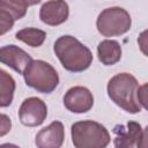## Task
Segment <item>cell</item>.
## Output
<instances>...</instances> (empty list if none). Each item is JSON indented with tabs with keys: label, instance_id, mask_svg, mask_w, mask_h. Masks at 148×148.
Here are the masks:
<instances>
[{
	"label": "cell",
	"instance_id": "9c48e42d",
	"mask_svg": "<svg viewBox=\"0 0 148 148\" xmlns=\"http://www.w3.org/2000/svg\"><path fill=\"white\" fill-rule=\"evenodd\" d=\"M0 61L18 74H23L32 58L16 45H6L0 50Z\"/></svg>",
	"mask_w": 148,
	"mask_h": 148
},
{
	"label": "cell",
	"instance_id": "4fadbf2b",
	"mask_svg": "<svg viewBox=\"0 0 148 148\" xmlns=\"http://www.w3.org/2000/svg\"><path fill=\"white\" fill-rule=\"evenodd\" d=\"M15 91L14 79L5 71H0V106L7 108L12 104Z\"/></svg>",
	"mask_w": 148,
	"mask_h": 148
},
{
	"label": "cell",
	"instance_id": "44dd1931",
	"mask_svg": "<svg viewBox=\"0 0 148 148\" xmlns=\"http://www.w3.org/2000/svg\"><path fill=\"white\" fill-rule=\"evenodd\" d=\"M138 148H148V125L145 130H142V135L138 142Z\"/></svg>",
	"mask_w": 148,
	"mask_h": 148
},
{
	"label": "cell",
	"instance_id": "ffe728a7",
	"mask_svg": "<svg viewBox=\"0 0 148 148\" xmlns=\"http://www.w3.org/2000/svg\"><path fill=\"white\" fill-rule=\"evenodd\" d=\"M10 1L23 9H28L29 6H35V5L39 3L42 0H10Z\"/></svg>",
	"mask_w": 148,
	"mask_h": 148
},
{
	"label": "cell",
	"instance_id": "e0dca14e",
	"mask_svg": "<svg viewBox=\"0 0 148 148\" xmlns=\"http://www.w3.org/2000/svg\"><path fill=\"white\" fill-rule=\"evenodd\" d=\"M136 97H138V102L140 103V105L143 106L146 110H148V82L143 83L142 86L138 88Z\"/></svg>",
	"mask_w": 148,
	"mask_h": 148
},
{
	"label": "cell",
	"instance_id": "ba28073f",
	"mask_svg": "<svg viewBox=\"0 0 148 148\" xmlns=\"http://www.w3.org/2000/svg\"><path fill=\"white\" fill-rule=\"evenodd\" d=\"M69 15V8L65 0H49L40 7L39 18L47 25L62 24Z\"/></svg>",
	"mask_w": 148,
	"mask_h": 148
},
{
	"label": "cell",
	"instance_id": "7a4b0ae2",
	"mask_svg": "<svg viewBox=\"0 0 148 148\" xmlns=\"http://www.w3.org/2000/svg\"><path fill=\"white\" fill-rule=\"evenodd\" d=\"M139 83L130 73H119L112 76L108 82V95L111 101L128 113L135 114L141 111V105L138 102Z\"/></svg>",
	"mask_w": 148,
	"mask_h": 148
},
{
	"label": "cell",
	"instance_id": "6da1fadb",
	"mask_svg": "<svg viewBox=\"0 0 148 148\" xmlns=\"http://www.w3.org/2000/svg\"><path fill=\"white\" fill-rule=\"evenodd\" d=\"M53 49L62 67L68 72H83L88 69L92 62L91 51L71 35L60 36L54 42Z\"/></svg>",
	"mask_w": 148,
	"mask_h": 148
},
{
	"label": "cell",
	"instance_id": "8fae6325",
	"mask_svg": "<svg viewBox=\"0 0 148 148\" xmlns=\"http://www.w3.org/2000/svg\"><path fill=\"white\" fill-rule=\"evenodd\" d=\"M116 134L114 146L117 148H132L136 147L142 135L141 125L136 121H128L126 125H117L113 128Z\"/></svg>",
	"mask_w": 148,
	"mask_h": 148
},
{
	"label": "cell",
	"instance_id": "7c38bea8",
	"mask_svg": "<svg viewBox=\"0 0 148 148\" xmlns=\"http://www.w3.org/2000/svg\"><path fill=\"white\" fill-rule=\"evenodd\" d=\"M97 56L103 65L112 66L121 58V46L114 39H104L97 46Z\"/></svg>",
	"mask_w": 148,
	"mask_h": 148
},
{
	"label": "cell",
	"instance_id": "d6986e66",
	"mask_svg": "<svg viewBox=\"0 0 148 148\" xmlns=\"http://www.w3.org/2000/svg\"><path fill=\"white\" fill-rule=\"evenodd\" d=\"M1 131H0V136H3L6 133H8L10 131V127H12V123H10V119L5 114L2 113L1 114Z\"/></svg>",
	"mask_w": 148,
	"mask_h": 148
},
{
	"label": "cell",
	"instance_id": "5b68a950",
	"mask_svg": "<svg viewBox=\"0 0 148 148\" xmlns=\"http://www.w3.org/2000/svg\"><path fill=\"white\" fill-rule=\"evenodd\" d=\"M131 16L121 7H110L102 10L96 21L97 30L104 37L124 35L131 29Z\"/></svg>",
	"mask_w": 148,
	"mask_h": 148
},
{
	"label": "cell",
	"instance_id": "277c9868",
	"mask_svg": "<svg viewBox=\"0 0 148 148\" xmlns=\"http://www.w3.org/2000/svg\"><path fill=\"white\" fill-rule=\"evenodd\" d=\"M25 84L38 92L51 94L59 84L54 67L44 60H32L23 73Z\"/></svg>",
	"mask_w": 148,
	"mask_h": 148
},
{
	"label": "cell",
	"instance_id": "3957f363",
	"mask_svg": "<svg viewBox=\"0 0 148 148\" xmlns=\"http://www.w3.org/2000/svg\"><path fill=\"white\" fill-rule=\"evenodd\" d=\"M72 142L76 148H104L110 143L108 130L94 120L76 121L71 127Z\"/></svg>",
	"mask_w": 148,
	"mask_h": 148
},
{
	"label": "cell",
	"instance_id": "52a82bcc",
	"mask_svg": "<svg viewBox=\"0 0 148 148\" xmlns=\"http://www.w3.org/2000/svg\"><path fill=\"white\" fill-rule=\"evenodd\" d=\"M64 105L73 113H86L94 105V96L88 88L75 86L69 88L65 94Z\"/></svg>",
	"mask_w": 148,
	"mask_h": 148
},
{
	"label": "cell",
	"instance_id": "5bb4252c",
	"mask_svg": "<svg viewBox=\"0 0 148 148\" xmlns=\"http://www.w3.org/2000/svg\"><path fill=\"white\" fill-rule=\"evenodd\" d=\"M15 37L31 47H38L43 45L46 38V32L37 28H24L18 30L15 34Z\"/></svg>",
	"mask_w": 148,
	"mask_h": 148
},
{
	"label": "cell",
	"instance_id": "9a60e30c",
	"mask_svg": "<svg viewBox=\"0 0 148 148\" xmlns=\"http://www.w3.org/2000/svg\"><path fill=\"white\" fill-rule=\"evenodd\" d=\"M0 8L7 10L8 13H10L14 16L15 20L22 18L27 13V9H23V8L18 7L14 2H12L10 0H0Z\"/></svg>",
	"mask_w": 148,
	"mask_h": 148
},
{
	"label": "cell",
	"instance_id": "2e32d148",
	"mask_svg": "<svg viewBox=\"0 0 148 148\" xmlns=\"http://www.w3.org/2000/svg\"><path fill=\"white\" fill-rule=\"evenodd\" d=\"M15 21L16 20L10 13L0 8V35H5L7 31H9L13 28Z\"/></svg>",
	"mask_w": 148,
	"mask_h": 148
},
{
	"label": "cell",
	"instance_id": "30bf717a",
	"mask_svg": "<svg viewBox=\"0 0 148 148\" xmlns=\"http://www.w3.org/2000/svg\"><path fill=\"white\" fill-rule=\"evenodd\" d=\"M65 139V130L61 121L54 120L49 126L42 128L35 140V145L39 148H59Z\"/></svg>",
	"mask_w": 148,
	"mask_h": 148
},
{
	"label": "cell",
	"instance_id": "ac0fdd59",
	"mask_svg": "<svg viewBox=\"0 0 148 148\" xmlns=\"http://www.w3.org/2000/svg\"><path fill=\"white\" fill-rule=\"evenodd\" d=\"M138 44L140 47V51L148 57V29L143 30L139 37H138Z\"/></svg>",
	"mask_w": 148,
	"mask_h": 148
},
{
	"label": "cell",
	"instance_id": "8992f818",
	"mask_svg": "<svg viewBox=\"0 0 148 148\" xmlns=\"http://www.w3.org/2000/svg\"><path fill=\"white\" fill-rule=\"evenodd\" d=\"M47 117V106L45 102L38 97L25 98L20 109L18 118L24 126L36 127L44 123Z\"/></svg>",
	"mask_w": 148,
	"mask_h": 148
}]
</instances>
